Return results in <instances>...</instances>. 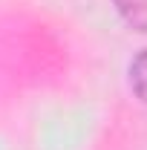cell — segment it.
<instances>
[{
	"mask_svg": "<svg viewBox=\"0 0 147 150\" xmlns=\"http://www.w3.org/2000/svg\"><path fill=\"white\" fill-rule=\"evenodd\" d=\"M112 6L130 29L147 35V0H112Z\"/></svg>",
	"mask_w": 147,
	"mask_h": 150,
	"instance_id": "cell-1",
	"label": "cell"
},
{
	"mask_svg": "<svg viewBox=\"0 0 147 150\" xmlns=\"http://www.w3.org/2000/svg\"><path fill=\"white\" fill-rule=\"evenodd\" d=\"M130 87H133L136 98L147 107V49H141L130 61Z\"/></svg>",
	"mask_w": 147,
	"mask_h": 150,
	"instance_id": "cell-2",
	"label": "cell"
}]
</instances>
